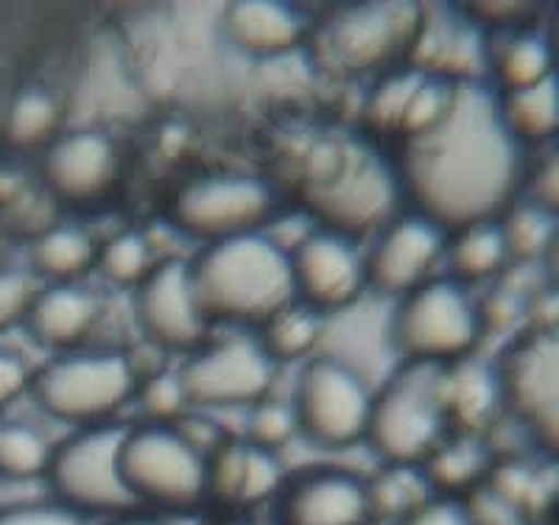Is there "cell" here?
I'll return each mask as SVG.
<instances>
[{"instance_id":"cell-1","label":"cell","mask_w":559,"mask_h":525,"mask_svg":"<svg viewBox=\"0 0 559 525\" xmlns=\"http://www.w3.org/2000/svg\"><path fill=\"white\" fill-rule=\"evenodd\" d=\"M392 154L406 207L448 232L501 218L523 196L528 152L503 123L487 82L456 84L442 121Z\"/></svg>"},{"instance_id":"cell-2","label":"cell","mask_w":559,"mask_h":525,"mask_svg":"<svg viewBox=\"0 0 559 525\" xmlns=\"http://www.w3.org/2000/svg\"><path fill=\"white\" fill-rule=\"evenodd\" d=\"M294 204L324 229L367 243L406 207L392 148L367 138L319 140L302 159Z\"/></svg>"},{"instance_id":"cell-3","label":"cell","mask_w":559,"mask_h":525,"mask_svg":"<svg viewBox=\"0 0 559 525\" xmlns=\"http://www.w3.org/2000/svg\"><path fill=\"white\" fill-rule=\"evenodd\" d=\"M213 330H254L297 299L292 258L266 232L199 247L188 258Z\"/></svg>"},{"instance_id":"cell-4","label":"cell","mask_w":559,"mask_h":525,"mask_svg":"<svg viewBox=\"0 0 559 525\" xmlns=\"http://www.w3.org/2000/svg\"><path fill=\"white\" fill-rule=\"evenodd\" d=\"M286 184L247 168H210L174 184L166 199V224L197 247L266 232L286 210Z\"/></svg>"},{"instance_id":"cell-5","label":"cell","mask_w":559,"mask_h":525,"mask_svg":"<svg viewBox=\"0 0 559 525\" xmlns=\"http://www.w3.org/2000/svg\"><path fill=\"white\" fill-rule=\"evenodd\" d=\"M389 344L397 363L456 367L487 344L481 294L448 274L428 279L389 310Z\"/></svg>"},{"instance_id":"cell-6","label":"cell","mask_w":559,"mask_h":525,"mask_svg":"<svg viewBox=\"0 0 559 525\" xmlns=\"http://www.w3.org/2000/svg\"><path fill=\"white\" fill-rule=\"evenodd\" d=\"M453 431L445 405V367L394 363L369 417L367 448L383 467H419Z\"/></svg>"},{"instance_id":"cell-7","label":"cell","mask_w":559,"mask_h":525,"mask_svg":"<svg viewBox=\"0 0 559 525\" xmlns=\"http://www.w3.org/2000/svg\"><path fill=\"white\" fill-rule=\"evenodd\" d=\"M138 369L121 347H82L53 355L32 374V394L45 414L73 428L118 422L134 403Z\"/></svg>"},{"instance_id":"cell-8","label":"cell","mask_w":559,"mask_h":525,"mask_svg":"<svg viewBox=\"0 0 559 525\" xmlns=\"http://www.w3.org/2000/svg\"><path fill=\"white\" fill-rule=\"evenodd\" d=\"M121 469L138 509L197 514L210 503L207 453L191 444L177 425H129Z\"/></svg>"},{"instance_id":"cell-9","label":"cell","mask_w":559,"mask_h":525,"mask_svg":"<svg viewBox=\"0 0 559 525\" xmlns=\"http://www.w3.org/2000/svg\"><path fill=\"white\" fill-rule=\"evenodd\" d=\"M417 26L412 3H347L319 20L311 43L336 73L376 82L408 64Z\"/></svg>"},{"instance_id":"cell-10","label":"cell","mask_w":559,"mask_h":525,"mask_svg":"<svg viewBox=\"0 0 559 525\" xmlns=\"http://www.w3.org/2000/svg\"><path fill=\"white\" fill-rule=\"evenodd\" d=\"M376 383L333 353H319L299 367L292 405L299 437L319 450H353L367 442Z\"/></svg>"},{"instance_id":"cell-11","label":"cell","mask_w":559,"mask_h":525,"mask_svg":"<svg viewBox=\"0 0 559 525\" xmlns=\"http://www.w3.org/2000/svg\"><path fill=\"white\" fill-rule=\"evenodd\" d=\"M123 422L79 428L53 444L45 487L53 500L82 517H118L134 512V500L123 484L121 450L127 439Z\"/></svg>"},{"instance_id":"cell-12","label":"cell","mask_w":559,"mask_h":525,"mask_svg":"<svg viewBox=\"0 0 559 525\" xmlns=\"http://www.w3.org/2000/svg\"><path fill=\"white\" fill-rule=\"evenodd\" d=\"M280 369L254 333L224 330L185 355L179 378L191 397L193 411H249L274 394Z\"/></svg>"},{"instance_id":"cell-13","label":"cell","mask_w":559,"mask_h":525,"mask_svg":"<svg viewBox=\"0 0 559 525\" xmlns=\"http://www.w3.org/2000/svg\"><path fill=\"white\" fill-rule=\"evenodd\" d=\"M127 179L121 140L98 127L64 129L39 154V184L59 210H102L112 202Z\"/></svg>"},{"instance_id":"cell-14","label":"cell","mask_w":559,"mask_h":525,"mask_svg":"<svg viewBox=\"0 0 559 525\" xmlns=\"http://www.w3.org/2000/svg\"><path fill=\"white\" fill-rule=\"evenodd\" d=\"M132 310L143 342L163 355H191L213 336V324L199 302L191 263L182 254L163 258L132 291Z\"/></svg>"},{"instance_id":"cell-15","label":"cell","mask_w":559,"mask_h":525,"mask_svg":"<svg viewBox=\"0 0 559 525\" xmlns=\"http://www.w3.org/2000/svg\"><path fill=\"white\" fill-rule=\"evenodd\" d=\"M364 247L369 291L397 302L442 274L448 229L417 210L403 207Z\"/></svg>"},{"instance_id":"cell-16","label":"cell","mask_w":559,"mask_h":525,"mask_svg":"<svg viewBox=\"0 0 559 525\" xmlns=\"http://www.w3.org/2000/svg\"><path fill=\"white\" fill-rule=\"evenodd\" d=\"M294 291L328 319L342 317L369 297L367 247L336 229L313 227L292 254Z\"/></svg>"},{"instance_id":"cell-17","label":"cell","mask_w":559,"mask_h":525,"mask_svg":"<svg viewBox=\"0 0 559 525\" xmlns=\"http://www.w3.org/2000/svg\"><path fill=\"white\" fill-rule=\"evenodd\" d=\"M369 484L361 473L333 464L288 475L277 494V525H372Z\"/></svg>"},{"instance_id":"cell-18","label":"cell","mask_w":559,"mask_h":525,"mask_svg":"<svg viewBox=\"0 0 559 525\" xmlns=\"http://www.w3.org/2000/svg\"><path fill=\"white\" fill-rule=\"evenodd\" d=\"M311 32L308 14L286 0H238L222 14V34L229 48L258 62L306 48Z\"/></svg>"},{"instance_id":"cell-19","label":"cell","mask_w":559,"mask_h":525,"mask_svg":"<svg viewBox=\"0 0 559 525\" xmlns=\"http://www.w3.org/2000/svg\"><path fill=\"white\" fill-rule=\"evenodd\" d=\"M104 322V297L87 283L43 285L26 319L39 347L53 355L90 347V338Z\"/></svg>"},{"instance_id":"cell-20","label":"cell","mask_w":559,"mask_h":525,"mask_svg":"<svg viewBox=\"0 0 559 525\" xmlns=\"http://www.w3.org/2000/svg\"><path fill=\"white\" fill-rule=\"evenodd\" d=\"M512 411L534 414L559 403V327L526 330L498 358Z\"/></svg>"},{"instance_id":"cell-21","label":"cell","mask_w":559,"mask_h":525,"mask_svg":"<svg viewBox=\"0 0 559 525\" xmlns=\"http://www.w3.org/2000/svg\"><path fill=\"white\" fill-rule=\"evenodd\" d=\"M559 73L546 17L487 34V84L498 95L534 87Z\"/></svg>"},{"instance_id":"cell-22","label":"cell","mask_w":559,"mask_h":525,"mask_svg":"<svg viewBox=\"0 0 559 525\" xmlns=\"http://www.w3.org/2000/svg\"><path fill=\"white\" fill-rule=\"evenodd\" d=\"M445 405L453 431L487 433L509 408L498 361L473 355L456 367H445Z\"/></svg>"},{"instance_id":"cell-23","label":"cell","mask_w":559,"mask_h":525,"mask_svg":"<svg viewBox=\"0 0 559 525\" xmlns=\"http://www.w3.org/2000/svg\"><path fill=\"white\" fill-rule=\"evenodd\" d=\"M498 467V458L484 433L451 431L419 464L433 494L471 498L484 489Z\"/></svg>"},{"instance_id":"cell-24","label":"cell","mask_w":559,"mask_h":525,"mask_svg":"<svg viewBox=\"0 0 559 525\" xmlns=\"http://www.w3.org/2000/svg\"><path fill=\"white\" fill-rule=\"evenodd\" d=\"M509 269H512V254L501 218L467 224L448 232L442 274L456 283L467 285L473 291H484L489 285L501 283Z\"/></svg>"},{"instance_id":"cell-25","label":"cell","mask_w":559,"mask_h":525,"mask_svg":"<svg viewBox=\"0 0 559 525\" xmlns=\"http://www.w3.org/2000/svg\"><path fill=\"white\" fill-rule=\"evenodd\" d=\"M96 258L98 238L82 222H57L28 241V269L43 285L84 283Z\"/></svg>"},{"instance_id":"cell-26","label":"cell","mask_w":559,"mask_h":525,"mask_svg":"<svg viewBox=\"0 0 559 525\" xmlns=\"http://www.w3.org/2000/svg\"><path fill=\"white\" fill-rule=\"evenodd\" d=\"M328 327H331V319L311 305L294 299L286 308H280L266 324L254 330V336L277 369L302 367L324 353Z\"/></svg>"},{"instance_id":"cell-27","label":"cell","mask_w":559,"mask_h":525,"mask_svg":"<svg viewBox=\"0 0 559 525\" xmlns=\"http://www.w3.org/2000/svg\"><path fill=\"white\" fill-rule=\"evenodd\" d=\"M64 104L51 87L26 84L12 95L0 132L17 154H43L64 132Z\"/></svg>"},{"instance_id":"cell-28","label":"cell","mask_w":559,"mask_h":525,"mask_svg":"<svg viewBox=\"0 0 559 525\" xmlns=\"http://www.w3.org/2000/svg\"><path fill=\"white\" fill-rule=\"evenodd\" d=\"M498 109L512 138L528 154L559 140V73L534 87L498 95Z\"/></svg>"},{"instance_id":"cell-29","label":"cell","mask_w":559,"mask_h":525,"mask_svg":"<svg viewBox=\"0 0 559 525\" xmlns=\"http://www.w3.org/2000/svg\"><path fill=\"white\" fill-rule=\"evenodd\" d=\"M163 254H157L152 232L143 229H118V232L98 238V258L96 274L109 285L121 291H134L148 274L154 272Z\"/></svg>"},{"instance_id":"cell-30","label":"cell","mask_w":559,"mask_h":525,"mask_svg":"<svg viewBox=\"0 0 559 525\" xmlns=\"http://www.w3.org/2000/svg\"><path fill=\"white\" fill-rule=\"evenodd\" d=\"M512 266H543L559 232V218L540 204L518 199L501 216Z\"/></svg>"},{"instance_id":"cell-31","label":"cell","mask_w":559,"mask_h":525,"mask_svg":"<svg viewBox=\"0 0 559 525\" xmlns=\"http://www.w3.org/2000/svg\"><path fill=\"white\" fill-rule=\"evenodd\" d=\"M53 444L28 422H0V481H45Z\"/></svg>"},{"instance_id":"cell-32","label":"cell","mask_w":559,"mask_h":525,"mask_svg":"<svg viewBox=\"0 0 559 525\" xmlns=\"http://www.w3.org/2000/svg\"><path fill=\"white\" fill-rule=\"evenodd\" d=\"M367 484L376 520H394V523L408 517L433 494L419 467H383L381 473L367 478Z\"/></svg>"},{"instance_id":"cell-33","label":"cell","mask_w":559,"mask_h":525,"mask_svg":"<svg viewBox=\"0 0 559 525\" xmlns=\"http://www.w3.org/2000/svg\"><path fill=\"white\" fill-rule=\"evenodd\" d=\"M134 403L140 405V422L177 425L193 411L191 397L185 392L179 369H157V372L140 378Z\"/></svg>"},{"instance_id":"cell-34","label":"cell","mask_w":559,"mask_h":525,"mask_svg":"<svg viewBox=\"0 0 559 525\" xmlns=\"http://www.w3.org/2000/svg\"><path fill=\"white\" fill-rule=\"evenodd\" d=\"M299 437L297 411H294L292 397L280 399L269 394L266 399L254 403L243 419L241 439L252 448L269 450V453H280Z\"/></svg>"},{"instance_id":"cell-35","label":"cell","mask_w":559,"mask_h":525,"mask_svg":"<svg viewBox=\"0 0 559 525\" xmlns=\"http://www.w3.org/2000/svg\"><path fill=\"white\" fill-rule=\"evenodd\" d=\"M286 478L288 469L286 464H283V456H280V453H269V450L247 444V448H243V469L241 487H238L236 512L252 509L258 506V503H266V500H277Z\"/></svg>"},{"instance_id":"cell-36","label":"cell","mask_w":559,"mask_h":525,"mask_svg":"<svg viewBox=\"0 0 559 525\" xmlns=\"http://www.w3.org/2000/svg\"><path fill=\"white\" fill-rule=\"evenodd\" d=\"M39 288H43V283L34 277L32 269L0 263V333H9V330L26 324Z\"/></svg>"},{"instance_id":"cell-37","label":"cell","mask_w":559,"mask_h":525,"mask_svg":"<svg viewBox=\"0 0 559 525\" xmlns=\"http://www.w3.org/2000/svg\"><path fill=\"white\" fill-rule=\"evenodd\" d=\"M523 196L559 218V140L540 152L528 154Z\"/></svg>"},{"instance_id":"cell-38","label":"cell","mask_w":559,"mask_h":525,"mask_svg":"<svg viewBox=\"0 0 559 525\" xmlns=\"http://www.w3.org/2000/svg\"><path fill=\"white\" fill-rule=\"evenodd\" d=\"M0 525H90L87 517H82L73 509L62 506L53 498L26 500V503H12L0 506Z\"/></svg>"},{"instance_id":"cell-39","label":"cell","mask_w":559,"mask_h":525,"mask_svg":"<svg viewBox=\"0 0 559 525\" xmlns=\"http://www.w3.org/2000/svg\"><path fill=\"white\" fill-rule=\"evenodd\" d=\"M397 525H473L471 503H467V498L431 494L423 506L414 509Z\"/></svg>"},{"instance_id":"cell-40","label":"cell","mask_w":559,"mask_h":525,"mask_svg":"<svg viewBox=\"0 0 559 525\" xmlns=\"http://www.w3.org/2000/svg\"><path fill=\"white\" fill-rule=\"evenodd\" d=\"M523 419H526L528 428H532L534 450H537L543 458H548V462L559 464V403L537 408V411L526 414Z\"/></svg>"},{"instance_id":"cell-41","label":"cell","mask_w":559,"mask_h":525,"mask_svg":"<svg viewBox=\"0 0 559 525\" xmlns=\"http://www.w3.org/2000/svg\"><path fill=\"white\" fill-rule=\"evenodd\" d=\"M28 386H32L28 363L12 349H0V414L7 411L20 394L28 392Z\"/></svg>"},{"instance_id":"cell-42","label":"cell","mask_w":559,"mask_h":525,"mask_svg":"<svg viewBox=\"0 0 559 525\" xmlns=\"http://www.w3.org/2000/svg\"><path fill=\"white\" fill-rule=\"evenodd\" d=\"M32 190V179L20 171L17 165L0 159V216H7L9 210L23 202Z\"/></svg>"},{"instance_id":"cell-43","label":"cell","mask_w":559,"mask_h":525,"mask_svg":"<svg viewBox=\"0 0 559 525\" xmlns=\"http://www.w3.org/2000/svg\"><path fill=\"white\" fill-rule=\"evenodd\" d=\"M107 525H168L157 517V514H146L143 509H134V512L118 514V517H109Z\"/></svg>"},{"instance_id":"cell-44","label":"cell","mask_w":559,"mask_h":525,"mask_svg":"<svg viewBox=\"0 0 559 525\" xmlns=\"http://www.w3.org/2000/svg\"><path fill=\"white\" fill-rule=\"evenodd\" d=\"M543 272H546L548 283L557 285L559 288V232H557V238H554V247H551V252H548L546 263H543Z\"/></svg>"},{"instance_id":"cell-45","label":"cell","mask_w":559,"mask_h":525,"mask_svg":"<svg viewBox=\"0 0 559 525\" xmlns=\"http://www.w3.org/2000/svg\"><path fill=\"white\" fill-rule=\"evenodd\" d=\"M210 525H258V523L243 512H227L222 520H216V523H210Z\"/></svg>"},{"instance_id":"cell-46","label":"cell","mask_w":559,"mask_h":525,"mask_svg":"<svg viewBox=\"0 0 559 525\" xmlns=\"http://www.w3.org/2000/svg\"><path fill=\"white\" fill-rule=\"evenodd\" d=\"M3 247H7V232L0 227V260H3Z\"/></svg>"}]
</instances>
